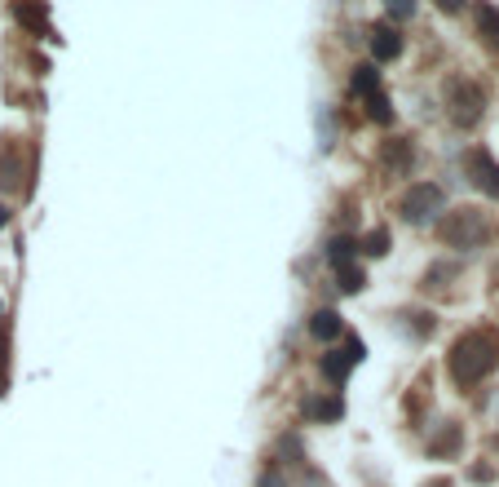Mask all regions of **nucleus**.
Returning a JSON list of instances; mask_svg holds the SVG:
<instances>
[{
	"mask_svg": "<svg viewBox=\"0 0 499 487\" xmlns=\"http://www.w3.org/2000/svg\"><path fill=\"white\" fill-rule=\"evenodd\" d=\"M495 363H499V333H491V328L465 333L451 346V377L460 385H477L482 377H491Z\"/></svg>",
	"mask_w": 499,
	"mask_h": 487,
	"instance_id": "nucleus-1",
	"label": "nucleus"
},
{
	"mask_svg": "<svg viewBox=\"0 0 499 487\" xmlns=\"http://www.w3.org/2000/svg\"><path fill=\"white\" fill-rule=\"evenodd\" d=\"M446 106H451V120L468 129V124L482 120L486 94H482V84H473V80H451V84H446Z\"/></svg>",
	"mask_w": 499,
	"mask_h": 487,
	"instance_id": "nucleus-2",
	"label": "nucleus"
},
{
	"mask_svg": "<svg viewBox=\"0 0 499 487\" xmlns=\"http://www.w3.org/2000/svg\"><path fill=\"white\" fill-rule=\"evenodd\" d=\"M442 240L455 244V248H473V244H482L486 240V222H482V213L477 209L451 213V217L442 222Z\"/></svg>",
	"mask_w": 499,
	"mask_h": 487,
	"instance_id": "nucleus-3",
	"label": "nucleus"
},
{
	"mask_svg": "<svg viewBox=\"0 0 499 487\" xmlns=\"http://www.w3.org/2000/svg\"><path fill=\"white\" fill-rule=\"evenodd\" d=\"M354 94H363V98H367V111H371V120H376V124H389V120H394V111H389L385 94H380V75H376V67H358V71H354Z\"/></svg>",
	"mask_w": 499,
	"mask_h": 487,
	"instance_id": "nucleus-4",
	"label": "nucleus"
},
{
	"mask_svg": "<svg viewBox=\"0 0 499 487\" xmlns=\"http://www.w3.org/2000/svg\"><path fill=\"white\" fill-rule=\"evenodd\" d=\"M402 217L406 222H425L433 213L442 209V186H433V182H420V186H411L406 195H402Z\"/></svg>",
	"mask_w": 499,
	"mask_h": 487,
	"instance_id": "nucleus-5",
	"label": "nucleus"
},
{
	"mask_svg": "<svg viewBox=\"0 0 499 487\" xmlns=\"http://www.w3.org/2000/svg\"><path fill=\"white\" fill-rule=\"evenodd\" d=\"M465 169H468V177H473V186H477V191H486V195H495V200H499V164L486 155V151H468Z\"/></svg>",
	"mask_w": 499,
	"mask_h": 487,
	"instance_id": "nucleus-6",
	"label": "nucleus"
},
{
	"mask_svg": "<svg viewBox=\"0 0 499 487\" xmlns=\"http://www.w3.org/2000/svg\"><path fill=\"white\" fill-rule=\"evenodd\" d=\"M363 354H367L363 342H358V337H349V346H345V350H332V354H323V373H328L332 382H345V373H349V368H354Z\"/></svg>",
	"mask_w": 499,
	"mask_h": 487,
	"instance_id": "nucleus-7",
	"label": "nucleus"
},
{
	"mask_svg": "<svg viewBox=\"0 0 499 487\" xmlns=\"http://www.w3.org/2000/svg\"><path fill=\"white\" fill-rule=\"evenodd\" d=\"M371 54H376L380 63L398 58V54H402V35L389 32V27H376V32H371Z\"/></svg>",
	"mask_w": 499,
	"mask_h": 487,
	"instance_id": "nucleus-8",
	"label": "nucleus"
},
{
	"mask_svg": "<svg viewBox=\"0 0 499 487\" xmlns=\"http://www.w3.org/2000/svg\"><path fill=\"white\" fill-rule=\"evenodd\" d=\"M340 314L336 311H314V319H309V333L318 337V342H332V337H340Z\"/></svg>",
	"mask_w": 499,
	"mask_h": 487,
	"instance_id": "nucleus-9",
	"label": "nucleus"
},
{
	"mask_svg": "<svg viewBox=\"0 0 499 487\" xmlns=\"http://www.w3.org/2000/svg\"><path fill=\"white\" fill-rule=\"evenodd\" d=\"M477 27H482V35H486V45L499 49V9L495 5H477Z\"/></svg>",
	"mask_w": 499,
	"mask_h": 487,
	"instance_id": "nucleus-10",
	"label": "nucleus"
},
{
	"mask_svg": "<svg viewBox=\"0 0 499 487\" xmlns=\"http://www.w3.org/2000/svg\"><path fill=\"white\" fill-rule=\"evenodd\" d=\"M305 412H309L314 421H340L345 403H340V399H309V403H305Z\"/></svg>",
	"mask_w": 499,
	"mask_h": 487,
	"instance_id": "nucleus-11",
	"label": "nucleus"
},
{
	"mask_svg": "<svg viewBox=\"0 0 499 487\" xmlns=\"http://www.w3.org/2000/svg\"><path fill=\"white\" fill-rule=\"evenodd\" d=\"M336 275H340V288H345V293H358V288H363V283H367V275H363V271H358V266H354V262H345V266H336Z\"/></svg>",
	"mask_w": 499,
	"mask_h": 487,
	"instance_id": "nucleus-12",
	"label": "nucleus"
},
{
	"mask_svg": "<svg viewBox=\"0 0 499 487\" xmlns=\"http://www.w3.org/2000/svg\"><path fill=\"white\" fill-rule=\"evenodd\" d=\"M354 248H358V244L349 240V235H340V240H332V244H328V257H332L336 266H345V262L354 257Z\"/></svg>",
	"mask_w": 499,
	"mask_h": 487,
	"instance_id": "nucleus-13",
	"label": "nucleus"
},
{
	"mask_svg": "<svg viewBox=\"0 0 499 487\" xmlns=\"http://www.w3.org/2000/svg\"><path fill=\"white\" fill-rule=\"evenodd\" d=\"M385 160H389V164H398V169H406V164H411V146L398 138L394 146H389V151H385Z\"/></svg>",
	"mask_w": 499,
	"mask_h": 487,
	"instance_id": "nucleus-14",
	"label": "nucleus"
},
{
	"mask_svg": "<svg viewBox=\"0 0 499 487\" xmlns=\"http://www.w3.org/2000/svg\"><path fill=\"white\" fill-rule=\"evenodd\" d=\"M385 244H389V235H385V231H371V235H367L358 248H367L371 257H380V253H385Z\"/></svg>",
	"mask_w": 499,
	"mask_h": 487,
	"instance_id": "nucleus-15",
	"label": "nucleus"
},
{
	"mask_svg": "<svg viewBox=\"0 0 499 487\" xmlns=\"http://www.w3.org/2000/svg\"><path fill=\"white\" fill-rule=\"evenodd\" d=\"M455 443H460V430L451 425V430H446V434H442V439L433 443V452H437V456H442V452H455Z\"/></svg>",
	"mask_w": 499,
	"mask_h": 487,
	"instance_id": "nucleus-16",
	"label": "nucleus"
},
{
	"mask_svg": "<svg viewBox=\"0 0 499 487\" xmlns=\"http://www.w3.org/2000/svg\"><path fill=\"white\" fill-rule=\"evenodd\" d=\"M429 487H451V483H446V479H437V483H429Z\"/></svg>",
	"mask_w": 499,
	"mask_h": 487,
	"instance_id": "nucleus-17",
	"label": "nucleus"
}]
</instances>
